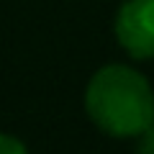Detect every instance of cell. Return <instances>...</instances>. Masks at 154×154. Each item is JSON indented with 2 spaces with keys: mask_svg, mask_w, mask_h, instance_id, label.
Masks as SVG:
<instances>
[{
  "mask_svg": "<svg viewBox=\"0 0 154 154\" xmlns=\"http://www.w3.org/2000/svg\"><path fill=\"white\" fill-rule=\"evenodd\" d=\"M85 113L105 136L136 139L154 121V90L136 67L105 64L85 88Z\"/></svg>",
  "mask_w": 154,
  "mask_h": 154,
  "instance_id": "cell-1",
  "label": "cell"
},
{
  "mask_svg": "<svg viewBox=\"0 0 154 154\" xmlns=\"http://www.w3.org/2000/svg\"><path fill=\"white\" fill-rule=\"evenodd\" d=\"M113 33L131 59H154V0H126L116 13Z\"/></svg>",
  "mask_w": 154,
  "mask_h": 154,
  "instance_id": "cell-2",
  "label": "cell"
},
{
  "mask_svg": "<svg viewBox=\"0 0 154 154\" xmlns=\"http://www.w3.org/2000/svg\"><path fill=\"white\" fill-rule=\"evenodd\" d=\"M0 154H31V152H28V146L18 136L0 134Z\"/></svg>",
  "mask_w": 154,
  "mask_h": 154,
  "instance_id": "cell-3",
  "label": "cell"
},
{
  "mask_svg": "<svg viewBox=\"0 0 154 154\" xmlns=\"http://www.w3.org/2000/svg\"><path fill=\"white\" fill-rule=\"evenodd\" d=\"M136 154H154V121L136 136Z\"/></svg>",
  "mask_w": 154,
  "mask_h": 154,
  "instance_id": "cell-4",
  "label": "cell"
}]
</instances>
